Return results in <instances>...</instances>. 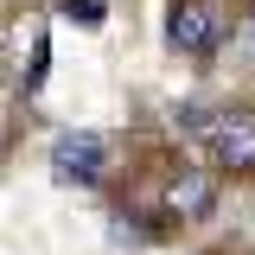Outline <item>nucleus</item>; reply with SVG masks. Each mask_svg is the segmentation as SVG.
<instances>
[{"mask_svg": "<svg viewBox=\"0 0 255 255\" xmlns=\"http://www.w3.org/2000/svg\"><path fill=\"white\" fill-rule=\"evenodd\" d=\"M179 128L204 147V159L217 172H255V109H243V102H230V109H185Z\"/></svg>", "mask_w": 255, "mask_h": 255, "instance_id": "nucleus-1", "label": "nucleus"}, {"mask_svg": "<svg viewBox=\"0 0 255 255\" xmlns=\"http://www.w3.org/2000/svg\"><path fill=\"white\" fill-rule=\"evenodd\" d=\"M223 38V13L217 0H172L166 6V45L185 51V58H211Z\"/></svg>", "mask_w": 255, "mask_h": 255, "instance_id": "nucleus-2", "label": "nucleus"}, {"mask_svg": "<svg viewBox=\"0 0 255 255\" xmlns=\"http://www.w3.org/2000/svg\"><path fill=\"white\" fill-rule=\"evenodd\" d=\"M102 166H109L102 134H58L51 140V172L64 185H102Z\"/></svg>", "mask_w": 255, "mask_h": 255, "instance_id": "nucleus-3", "label": "nucleus"}, {"mask_svg": "<svg viewBox=\"0 0 255 255\" xmlns=\"http://www.w3.org/2000/svg\"><path fill=\"white\" fill-rule=\"evenodd\" d=\"M211 204H217V185H211L204 172H179V179H166V191H159V211H166L172 223L211 217Z\"/></svg>", "mask_w": 255, "mask_h": 255, "instance_id": "nucleus-4", "label": "nucleus"}]
</instances>
